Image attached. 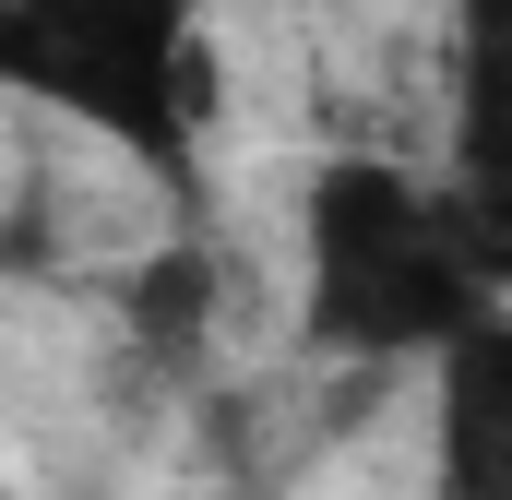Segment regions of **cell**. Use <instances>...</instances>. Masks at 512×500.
<instances>
[{
	"label": "cell",
	"mask_w": 512,
	"mask_h": 500,
	"mask_svg": "<svg viewBox=\"0 0 512 500\" xmlns=\"http://www.w3.org/2000/svg\"><path fill=\"white\" fill-rule=\"evenodd\" d=\"M120 322H131V346L143 358H203V334H215V250L203 239H167V250H143L131 262V286H120Z\"/></svg>",
	"instance_id": "5"
},
{
	"label": "cell",
	"mask_w": 512,
	"mask_h": 500,
	"mask_svg": "<svg viewBox=\"0 0 512 500\" xmlns=\"http://www.w3.org/2000/svg\"><path fill=\"white\" fill-rule=\"evenodd\" d=\"M429 500H512V310L429 358Z\"/></svg>",
	"instance_id": "3"
},
{
	"label": "cell",
	"mask_w": 512,
	"mask_h": 500,
	"mask_svg": "<svg viewBox=\"0 0 512 500\" xmlns=\"http://www.w3.org/2000/svg\"><path fill=\"white\" fill-rule=\"evenodd\" d=\"M453 179V215H465V250L489 274V298L512 310V167H441Z\"/></svg>",
	"instance_id": "6"
},
{
	"label": "cell",
	"mask_w": 512,
	"mask_h": 500,
	"mask_svg": "<svg viewBox=\"0 0 512 500\" xmlns=\"http://www.w3.org/2000/svg\"><path fill=\"white\" fill-rule=\"evenodd\" d=\"M489 274L465 250L453 179L393 155H322L298 191V358L322 370H429L465 322H489Z\"/></svg>",
	"instance_id": "1"
},
{
	"label": "cell",
	"mask_w": 512,
	"mask_h": 500,
	"mask_svg": "<svg viewBox=\"0 0 512 500\" xmlns=\"http://www.w3.org/2000/svg\"><path fill=\"white\" fill-rule=\"evenodd\" d=\"M0 84L36 120L108 143L155 191H191L227 120V60L203 0H0Z\"/></svg>",
	"instance_id": "2"
},
{
	"label": "cell",
	"mask_w": 512,
	"mask_h": 500,
	"mask_svg": "<svg viewBox=\"0 0 512 500\" xmlns=\"http://www.w3.org/2000/svg\"><path fill=\"white\" fill-rule=\"evenodd\" d=\"M441 143H453V167H512V0H453Z\"/></svg>",
	"instance_id": "4"
}]
</instances>
